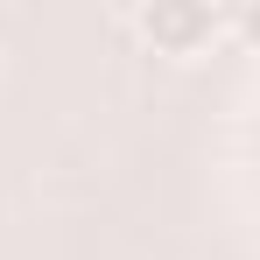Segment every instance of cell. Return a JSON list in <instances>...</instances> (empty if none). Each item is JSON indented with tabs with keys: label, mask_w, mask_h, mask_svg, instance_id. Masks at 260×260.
Returning <instances> with one entry per match:
<instances>
[{
	"label": "cell",
	"mask_w": 260,
	"mask_h": 260,
	"mask_svg": "<svg viewBox=\"0 0 260 260\" xmlns=\"http://www.w3.org/2000/svg\"><path fill=\"white\" fill-rule=\"evenodd\" d=\"M127 21H134V36L155 56H169V63H190V56H204L225 36V7H204V0H148Z\"/></svg>",
	"instance_id": "cell-1"
},
{
	"label": "cell",
	"mask_w": 260,
	"mask_h": 260,
	"mask_svg": "<svg viewBox=\"0 0 260 260\" xmlns=\"http://www.w3.org/2000/svg\"><path fill=\"white\" fill-rule=\"evenodd\" d=\"M225 28H232V36H239L246 49H260V0H246L239 14H225Z\"/></svg>",
	"instance_id": "cell-2"
}]
</instances>
